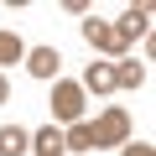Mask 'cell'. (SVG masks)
Listing matches in <instances>:
<instances>
[{
  "mask_svg": "<svg viewBox=\"0 0 156 156\" xmlns=\"http://www.w3.org/2000/svg\"><path fill=\"white\" fill-rule=\"evenodd\" d=\"M26 140H31V135H26L21 125H5V130H0V156H21Z\"/></svg>",
  "mask_w": 156,
  "mask_h": 156,
  "instance_id": "8",
  "label": "cell"
},
{
  "mask_svg": "<svg viewBox=\"0 0 156 156\" xmlns=\"http://www.w3.org/2000/svg\"><path fill=\"white\" fill-rule=\"evenodd\" d=\"M83 37H89L94 47H104V52H120V47H125V37H120V26H109V21H99V16H94V21L83 26Z\"/></svg>",
  "mask_w": 156,
  "mask_h": 156,
  "instance_id": "3",
  "label": "cell"
},
{
  "mask_svg": "<svg viewBox=\"0 0 156 156\" xmlns=\"http://www.w3.org/2000/svg\"><path fill=\"white\" fill-rule=\"evenodd\" d=\"M5 99H11V89H5V78H0V104H5Z\"/></svg>",
  "mask_w": 156,
  "mask_h": 156,
  "instance_id": "13",
  "label": "cell"
},
{
  "mask_svg": "<svg viewBox=\"0 0 156 156\" xmlns=\"http://www.w3.org/2000/svg\"><path fill=\"white\" fill-rule=\"evenodd\" d=\"M83 89H94V94H109V89H115V62H94V68L83 73Z\"/></svg>",
  "mask_w": 156,
  "mask_h": 156,
  "instance_id": "5",
  "label": "cell"
},
{
  "mask_svg": "<svg viewBox=\"0 0 156 156\" xmlns=\"http://www.w3.org/2000/svg\"><path fill=\"white\" fill-rule=\"evenodd\" d=\"M146 26H151V11H146V5H130V11H125V21H120V37H125V42H135Z\"/></svg>",
  "mask_w": 156,
  "mask_h": 156,
  "instance_id": "6",
  "label": "cell"
},
{
  "mask_svg": "<svg viewBox=\"0 0 156 156\" xmlns=\"http://www.w3.org/2000/svg\"><path fill=\"white\" fill-rule=\"evenodd\" d=\"M89 146H94V130H89V125H73V130L62 135V151H89Z\"/></svg>",
  "mask_w": 156,
  "mask_h": 156,
  "instance_id": "10",
  "label": "cell"
},
{
  "mask_svg": "<svg viewBox=\"0 0 156 156\" xmlns=\"http://www.w3.org/2000/svg\"><path fill=\"white\" fill-rule=\"evenodd\" d=\"M16 57H26V47L16 42V31H0V62H16Z\"/></svg>",
  "mask_w": 156,
  "mask_h": 156,
  "instance_id": "11",
  "label": "cell"
},
{
  "mask_svg": "<svg viewBox=\"0 0 156 156\" xmlns=\"http://www.w3.org/2000/svg\"><path fill=\"white\" fill-rule=\"evenodd\" d=\"M94 130V146H115V140H125L130 135V120H125V109H109L99 125H89Z\"/></svg>",
  "mask_w": 156,
  "mask_h": 156,
  "instance_id": "2",
  "label": "cell"
},
{
  "mask_svg": "<svg viewBox=\"0 0 156 156\" xmlns=\"http://www.w3.org/2000/svg\"><path fill=\"white\" fill-rule=\"evenodd\" d=\"M125 156H151V146H125Z\"/></svg>",
  "mask_w": 156,
  "mask_h": 156,
  "instance_id": "12",
  "label": "cell"
},
{
  "mask_svg": "<svg viewBox=\"0 0 156 156\" xmlns=\"http://www.w3.org/2000/svg\"><path fill=\"white\" fill-rule=\"evenodd\" d=\"M52 115L78 125V115H83V89H78V83H57L52 89Z\"/></svg>",
  "mask_w": 156,
  "mask_h": 156,
  "instance_id": "1",
  "label": "cell"
},
{
  "mask_svg": "<svg viewBox=\"0 0 156 156\" xmlns=\"http://www.w3.org/2000/svg\"><path fill=\"white\" fill-rule=\"evenodd\" d=\"M26 68H31L37 78H52L62 62H57V52H52V47H31V52H26Z\"/></svg>",
  "mask_w": 156,
  "mask_h": 156,
  "instance_id": "4",
  "label": "cell"
},
{
  "mask_svg": "<svg viewBox=\"0 0 156 156\" xmlns=\"http://www.w3.org/2000/svg\"><path fill=\"white\" fill-rule=\"evenodd\" d=\"M140 83H146V68L140 62H130V57L115 62V89H140Z\"/></svg>",
  "mask_w": 156,
  "mask_h": 156,
  "instance_id": "7",
  "label": "cell"
},
{
  "mask_svg": "<svg viewBox=\"0 0 156 156\" xmlns=\"http://www.w3.org/2000/svg\"><path fill=\"white\" fill-rule=\"evenodd\" d=\"M31 140H37V156H62V130H52V125H42V130H37Z\"/></svg>",
  "mask_w": 156,
  "mask_h": 156,
  "instance_id": "9",
  "label": "cell"
}]
</instances>
